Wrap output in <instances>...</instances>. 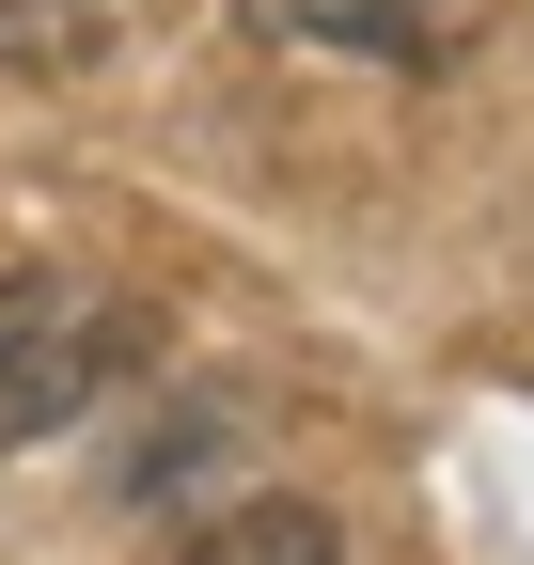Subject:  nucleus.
<instances>
[{
  "instance_id": "nucleus-1",
  "label": "nucleus",
  "mask_w": 534,
  "mask_h": 565,
  "mask_svg": "<svg viewBox=\"0 0 534 565\" xmlns=\"http://www.w3.org/2000/svg\"><path fill=\"white\" fill-rule=\"evenodd\" d=\"M142 315L95 299V282H63V267H0V456H32L47 424H79L110 377H142Z\"/></svg>"
},
{
  "instance_id": "nucleus-3",
  "label": "nucleus",
  "mask_w": 534,
  "mask_h": 565,
  "mask_svg": "<svg viewBox=\"0 0 534 565\" xmlns=\"http://www.w3.org/2000/svg\"><path fill=\"white\" fill-rule=\"evenodd\" d=\"M173 565H346V534H330V503H299V487H267V503L205 519Z\"/></svg>"
},
{
  "instance_id": "nucleus-2",
  "label": "nucleus",
  "mask_w": 534,
  "mask_h": 565,
  "mask_svg": "<svg viewBox=\"0 0 534 565\" xmlns=\"http://www.w3.org/2000/svg\"><path fill=\"white\" fill-rule=\"evenodd\" d=\"M252 32L330 63H440V0H252Z\"/></svg>"
},
{
  "instance_id": "nucleus-4",
  "label": "nucleus",
  "mask_w": 534,
  "mask_h": 565,
  "mask_svg": "<svg viewBox=\"0 0 534 565\" xmlns=\"http://www.w3.org/2000/svg\"><path fill=\"white\" fill-rule=\"evenodd\" d=\"M95 47H110L95 0H0V63H17V79H79Z\"/></svg>"
}]
</instances>
